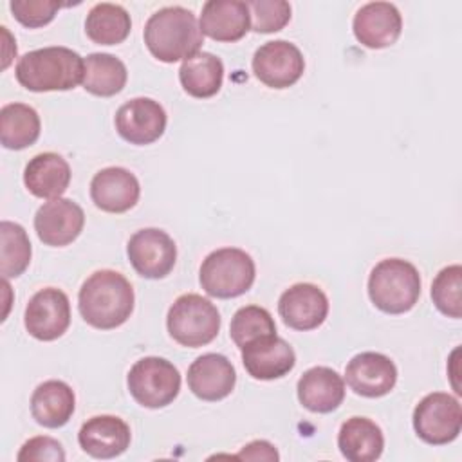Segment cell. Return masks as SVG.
Wrapping results in <instances>:
<instances>
[{"label":"cell","mask_w":462,"mask_h":462,"mask_svg":"<svg viewBox=\"0 0 462 462\" xmlns=\"http://www.w3.org/2000/svg\"><path fill=\"white\" fill-rule=\"evenodd\" d=\"M276 334V325L271 312L258 305L240 307L229 325V336L233 343L242 350L247 343Z\"/></svg>","instance_id":"obj_31"},{"label":"cell","mask_w":462,"mask_h":462,"mask_svg":"<svg viewBox=\"0 0 462 462\" xmlns=\"http://www.w3.org/2000/svg\"><path fill=\"white\" fill-rule=\"evenodd\" d=\"M242 363L253 379L273 381L294 368L296 354L283 337L273 334L247 343L242 348Z\"/></svg>","instance_id":"obj_17"},{"label":"cell","mask_w":462,"mask_h":462,"mask_svg":"<svg viewBox=\"0 0 462 462\" xmlns=\"http://www.w3.org/2000/svg\"><path fill=\"white\" fill-rule=\"evenodd\" d=\"M126 254L139 276L159 280L171 273L177 260V245L166 231L144 227L130 236Z\"/></svg>","instance_id":"obj_9"},{"label":"cell","mask_w":462,"mask_h":462,"mask_svg":"<svg viewBox=\"0 0 462 462\" xmlns=\"http://www.w3.org/2000/svg\"><path fill=\"white\" fill-rule=\"evenodd\" d=\"M345 379L354 393L377 399L393 390L397 383V366L384 354L361 352L348 361Z\"/></svg>","instance_id":"obj_14"},{"label":"cell","mask_w":462,"mask_h":462,"mask_svg":"<svg viewBox=\"0 0 462 462\" xmlns=\"http://www.w3.org/2000/svg\"><path fill=\"white\" fill-rule=\"evenodd\" d=\"M63 5L65 4L52 0H13L9 4V9L22 25L36 29L51 23Z\"/></svg>","instance_id":"obj_34"},{"label":"cell","mask_w":462,"mask_h":462,"mask_svg":"<svg viewBox=\"0 0 462 462\" xmlns=\"http://www.w3.org/2000/svg\"><path fill=\"white\" fill-rule=\"evenodd\" d=\"M23 323L34 339L54 341L61 337L70 325L67 294L56 287L40 289L25 307Z\"/></svg>","instance_id":"obj_11"},{"label":"cell","mask_w":462,"mask_h":462,"mask_svg":"<svg viewBox=\"0 0 462 462\" xmlns=\"http://www.w3.org/2000/svg\"><path fill=\"white\" fill-rule=\"evenodd\" d=\"M116 130L130 144L155 143L166 130L168 116L162 105L152 97H134L116 112Z\"/></svg>","instance_id":"obj_12"},{"label":"cell","mask_w":462,"mask_h":462,"mask_svg":"<svg viewBox=\"0 0 462 462\" xmlns=\"http://www.w3.org/2000/svg\"><path fill=\"white\" fill-rule=\"evenodd\" d=\"M132 20L128 11L119 4H96L85 20L87 36L97 45H117L130 34Z\"/></svg>","instance_id":"obj_29"},{"label":"cell","mask_w":462,"mask_h":462,"mask_svg":"<svg viewBox=\"0 0 462 462\" xmlns=\"http://www.w3.org/2000/svg\"><path fill=\"white\" fill-rule=\"evenodd\" d=\"M20 462H63L65 451L61 444L52 437H32L18 451Z\"/></svg>","instance_id":"obj_35"},{"label":"cell","mask_w":462,"mask_h":462,"mask_svg":"<svg viewBox=\"0 0 462 462\" xmlns=\"http://www.w3.org/2000/svg\"><path fill=\"white\" fill-rule=\"evenodd\" d=\"M431 300L448 318H462V267L458 263L444 267L431 283Z\"/></svg>","instance_id":"obj_32"},{"label":"cell","mask_w":462,"mask_h":462,"mask_svg":"<svg viewBox=\"0 0 462 462\" xmlns=\"http://www.w3.org/2000/svg\"><path fill=\"white\" fill-rule=\"evenodd\" d=\"M256 276L254 260L249 253L238 247H222L209 253L199 273L202 289L220 300H229L245 294Z\"/></svg>","instance_id":"obj_5"},{"label":"cell","mask_w":462,"mask_h":462,"mask_svg":"<svg viewBox=\"0 0 462 462\" xmlns=\"http://www.w3.org/2000/svg\"><path fill=\"white\" fill-rule=\"evenodd\" d=\"M126 384L137 404L157 410L177 399L180 392V374L168 359L148 356L134 363L128 370Z\"/></svg>","instance_id":"obj_7"},{"label":"cell","mask_w":462,"mask_h":462,"mask_svg":"<svg viewBox=\"0 0 462 462\" xmlns=\"http://www.w3.org/2000/svg\"><path fill=\"white\" fill-rule=\"evenodd\" d=\"M200 31L215 42H238L251 27V14L240 0H208L202 5Z\"/></svg>","instance_id":"obj_21"},{"label":"cell","mask_w":462,"mask_h":462,"mask_svg":"<svg viewBox=\"0 0 462 462\" xmlns=\"http://www.w3.org/2000/svg\"><path fill=\"white\" fill-rule=\"evenodd\" d=\"M352 29L361 45L368 49H384L399 40L402 16L390 2H368L354 14Z\"/></svg>","instance_id":"obj_16"},{"label":"cell","mask_w":462,"mask_h":462,"mask_svg":"<svg viewBox=\"0 0 462 462\" xmlns=\"http://www.w3.org/2000/svg\"><path fill=\"white\" fill-rule=\"evenodd\" d=\"M413 430L420 440L431 446L453 442L462 430L460 402L444 392L428 393L413 410Z\"/></svg>","instance_id":"obj_8"},{"label":"cell","mask_w":462,"mask_h":462,"mask_svg":"<svg viewBox=\"0 0 462 462\" xmlns=\"http://www.w3.org/2000/svg\"><path fill=\"white\" fill-rule=\"evenodd\" d=\"M236 458H245V460H278L280 455H278L276 448L271 442H267V440H253V442L245 444L240 449Z\"/></svg>","instance_id":"obj_36"},{"label":"cell","mask_w":462,"mask_h":462,"mask_svg":"<svg viewBox=\"0 0 462 462\" xmlns=\"http://www.w3.org/2000/svg\"><path fill=\"white\" fill-rule=\"evenodd\" d=\"M128 79L125 63L106 52H92L85 60L83 88L99 97H110L119 94Z\"/></svg>","instance_id":"obj_27"},{"label":"cell","mask_w":462,"mask_h":462,"mask_svg":"<svg viewBox=\"0 0 462 462\" xmlns=\"http://www.w3.org/2000/svg\"><path fill=\"white\" fill-rule=\"evenodd\" d=\"M278 314L294 330H314L328 314V298L314 283H294L282 292Z\"/></svg>","instance_id":"obj_15"},{"label":"cell","mask_w":462,"mask_h":462,"mask_svg":"<svg viewBox=\"0 0 462 462\" xmlns=\"http://www.w3.org/2000/svg\"><path fill=\"white\" fill-rule=\"evenodd\" d=\"M40 116L23 103H9L0 110V141L7 150H23L40 137Z\"/></svg>","instance_id":"obj_28"},{"label":"cell","mask_w":462,"mask_h":462,"mask_svg":"<svg viewBox=\"0 0 462 462\" xmlns=\"http://www.w3.org/2000/svg\"><path fill=\"white\" fill-rule=\"evenodd\" d=\"M76 408L72 388L58 379L45 381L36 386L31 395V415L43 428L65 426Z\"/></svg>","instance_id":"obj_24"},{"label":"cell","mask_w":462,"mask_h":462,"mask_svg":"<svg viewBox=\"0 0 462 462\" xmlns=\"http://www.w3.org/2000/svg\"><path fill=\"white\" fill-rule=\"evenodd\" d=\"M368 296L386 314H404L420 296V274L402 258H384L370 271Z\"/></svg>","instance_id":"obj_4"},{"label":"cell","mask_w":462,"mask_h":462,"mask_svg":"<svg viewBox=\"0 0 462 462\" xmlns=\"http://www.w3.org/2000/svg\"><path fill=\"white\" fill-rule=\"evenodd\" d=\"M130 440V426L116 415L90 417L78 433L81 449L94 458H116L123 455Z\"/></svg>","instance_id":"obj_20"},{"label":"cell","mask_w":462,"mask_h":462,"mask_svg":"<svg viewBox=\"0 0 462 462\" xmlns=\"http://www.w3.org/2000/svg\"><path fill=\"white\" fill-rule=\"evenodd\" d=\"M144 43L153 58L162 63H175L199 52L204 34L195 14L180 5H168L155 11L144 25Z\"/></svg>","instance_id":"obj_2"},{"label":"cell","mask_w":462,"mask_h":462,"mask_svg":"<svg viewBox=\"0 0 462 462\" xmlns=\"http://www.w3.org/2000/svg\"><path fill=\"white\" fill-rule=\"evenodd\" d=\"M179 79L184 92L191 97H211L222 87L224 63L211 52H197L182 61L179 69Z\"/></svg>","instance_id":"obj_26"},{"label":"cell","mask_w":462,"mask_h":462,"mask_svg":"<svg viewBox=\"0 0 462 462\" xmlns=\"http://www.w3.org/2000/svg\"><path fill=\"white\" fill-rule=\"evenodd\" d=\"M85 60L69 47H43L23 54L14 69L18 83L31 92L70 90L83 81Z\"/></svg>","instance_id":"obj_3"},{"label":"cell","mask_w":462,"mask_h":462,"mask_svg":"<svg viewBox=\"0 0 462 462\" xmlns=\"http://www.w3.org/2000/svg\"><path fill=\"white\" fill-rule=\"evenodd\" d=\"M303 70L305 60L301 51L287 40L267 42L253 56V72L269 88L292 87L303 76Z\"/></svg>","instance_id":"obj_10"},{"label":"cell","mask_w":462,"mask_h":462,"mask_svg":"<svg viewBox=\"0 0 462 462\" xmlns=\"http://www.w3.org/2000/svg\"><path fill=\"white\" fill-rule=\"evenodd\" d=\"M141 195L137 177L121 166L99 170L90 180V199L101 211L125 213L132 209Z\"/></svg>","instance_id":"obj_18"},{"label":"cell","mask_w":462,"mask_h":462,"mask_svg":"<svg viewBox=\"0 0 462 462\" xmlns=\"http://www.w3.org/2000/svg\"><path fill=\"white\" fill-rule=\"evenodd\" d=\"M251 14V27L254 32L282 31L291 20V4L285 0H251L245 2Z\"/></svg>","instance_id":"obj_33"},{"label":"cell","mask_w":462,"mask_h":462,"mask_svg":"<svg viewBox=\"0 0 462 462\" xmlns=\"http://www.w3.org/2000/svg\"><path fill=\"white\" fill-rule=\"evenodd\" d=\"M337 448L350 462H374L383 455L384 435L374 420L350 417L339 428Z\"/></svg>","instance_id":"obj_25"},{"label":"cell","mask_w":462,"mask_h":462,"mask_svg":"<svg viewBox=\"0 0 462 462\" xmlns=\"http://www.w3.org/2000/svg\"><path fill=\"white\" fill-rule=\"evenodd\" d=\"M85 213L70 199H52L42 204L34 215V231L38 238L51 247L72 244L83 231Z\"/></svg>","instance_id":"obj_13"},{"label":"cell","mask_w":462,"mask_h":462,"mask_svg":"<svg viewBox=\"0 0 462 462\" xmlns=\"http://www.w3.org/2000/svg\"><path fill=\"white\" fill-rule=\"evenodd\" d=\"M220 323L217 307L195 292L179 296L166 316V327L173 341L189 348L211 343L218 336Z\"/></svg>","instance_id":"obj_6"},{"label":"cell","mask_w":462,"mask_h":462,"mask_svg":"<svg viewBox=\"0 0 462 462\" xmlns=\"http://www.w3.org/2000/svg\"><path fill=\"white\" fill-rule=\"evenodd\" d=\"M298 401L314 413H330L345 399L343 377L328 366H312L298 381Z\"/></svg>","instance_id":"obj_22"},{"label":"cell","mask_w":462,"mask_h":462,"mask_svg":"<svg viewBox=\"0 0 462 462\" xmlns=\"http://www.w3.org/2000/svg\"><path fill=\"white\" fill-rule=\"evenodd\" d=\"M236 384V372L222 354H202L188 368V386L202 401H222Z\"/></svg>","instance_id":"obj_19"},{"label":"cell","mask_w":462,"mask_h":462,"mask_svg":"<svg viewBox=\"0 0 462 462\" xmlns=\"http://www.w3.org/2000/svg\"><path fill=\"white\" fill-rule=\"evenodd\" d=\"M69 162L54 153L43 152L34 155L23 170V184L38 199H60L70 184Z\"/></svg>","instance_id":"obj_23"},{"label":"cell","mask_w":462,"mask_h":462,"mask_svg":"<svg viewBox=\"0 0 462 462\" xmlns=\"http://www.w3.org/2000/svg\"><path fill=\"white\" fill-rule=\"evenodd\" d=\"M0 238H2L0 271L5 280L16 278L29 267V262H31L32 251H31L29 236L20 224L2 220Z\"/></svg>","instance_id":"obj_30"},{"label":"cell","mask_w":462,"mask_h":462,"mask_svg":"<svg viewBox=\"0 0 462 462\" xmlns=\"http://www.w3.org/2000/svg\"><path fill=\"white\" fill-rule=\"evenodd\" d=\"M134 301L135 296L130 282L112 269L92 273L78 294L81 318L99 330L121 327L132 316Z\"/></svg>","instance_id":"obj_1"}]
</instances>
